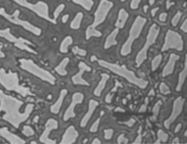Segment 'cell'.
I'll list each match as a JSON object with an SVG mask.
<instances>
[{
    "instance_id": "1",
    "label": "cell",
    "mask_w": 187,
    "mask_h": 144,
    "mask_svg": "<svg viewBox=\"0 0 187 144\" xmlns=\"http://www.w3.org/2000/svg\"><path fill=\"white\" fill-rule=\"evenodd\" d=\"M11 99L12 107H10V105L2 96L0 91V101H0L7 105V107L11 109V110H9V109H2L1 110L6 112V115L3 116V119L8 121L16 128H18L20 124L26 121L29 117L30 115L34 110V106L32 104H28L26 107L25 112L21 114L19 111V109L23 104V102L12 96H11Z\"/></svg>"
},
{
    "instance_id": "2",
    "label": "cell",
    "mask_w": 187,
    "mask_h": 144,
    "mask_svg": "<svg viewBox=\"0 0 187 144\" xmlns=\"http://www.w3.org/2000/svg\"><path fill=\"white\" fill-rule=\"evenodd\" d=\"M113 6V3L108 0H101L94 14L93 23L88 27L86 31V39H89L92 36L99 37L102 34L96 29V27L103 23L106 19L109 11Z\"/></svg>"
},
{
    "instance_id": "3",
    "label": "cell",
    "mask_w": 187,
    "mask_h": 144,
    "mask_svg": "<svg viewBox=\"0 0 187 144\" xmlns=\"http://www.w3.org/2000/svg\"><path fill=\"white\" fill-rule=\"evenodd\" d=\"M147 21L146 18L141 16L135 18L129 30V37L121 47V54L126 56L131 52L133 43L140 36Z\"/></svg>"
},
{
    "instance_id": "4",
    "label": "cell",
    "mask_w": 187,
    "mask_h": 144,
    "mask_svg": "<svg viewBox=\"0 0 187 144\" xmlns=\"http://www.w3.org/2000/svg\"><path fill=\"white\" fill-rule=\"evenodd\" d=\"M160 32V27L156 24H153L149 29L147 36L146 41L143 49L140 51L136 57V63L138 66L140 65L147 58V53L149 47L155 43Z\"/></svg>"
},
{
    "instance_id": "5",
    "label": "cell",
    "mask_w": 187,
    "mask_h": 144,
    "mask_svg": "<svg viewBox=\"0 0 187 144\" xmlns=\"http://www.w3.org/2000/svg\"><path fill=\"white\" fill-rule=\"evenodd\" d=\"M23 68L52 85L56 83V79L48 71L45 70L34 63L31 60H24L22 62Z\"/></svg>"
},
{
    "instance_id": "6",
    "label": "cell",
    "mask_w": 187,
    "mask_h": 144,
    "mask_svg": "<svg viewBox=\"0 0 187 144\" xmlns=\"http://www.w3.org/2000/svg\"><path fill=\"white\" fill-rule=\"evenodd\" d=\"M171 48L174 49L178 51H182L184 48V41L179 33L173 30L169 29L166 34L162 50L165 51Z\"/></svg>"
},
{
    "instance_id": "7",
    "label": "cell",
    "mask_w": 187,
    "mask_h": 144,
    "mask_svg": "<svg viewBox=\"0 0 187 144\" xmlns=\"http://www.w3.org/2000/svg\"><path fill=\"white\" fill-rule=\"evenodd\" d=\"M58 127V122L54 119H49L45 125V129L40 137L39 140L41 142L47 144H55L57 141L49 138V136L51 131L57 129Z\"/></svg>"
},
{
    "instance_id": "8",
    "label": "cell",
    "mask_w": 187,
    "mask_h": 144,
    "mask_svg": "<svg viewBox=\"0 0 187 144\" xmlns=\"http://www.w3.org/2000/svg\"><path fill=\"white\" fill-rule=\"evenodd\" d=\"M84 95L80 92H75L72 95V101L69 107L64 113L63 119L65 121H67L70 118H73L76 116L75 112L76 106L82 103L84 101Z\"/></svg>"
},
{
    "instance_id": "9",
    "label": "cell",
    "mask_w": 187,
    "mask_h": 144,
    "mask_svg": "<svg viewBox=\"0 0 187 144\" xmlns=\"http://www.w3.org/2000/svg\"><path fill=\"white\" fill-rule=\"evenodd\" d=\"M79 72L71 78L73 83L75 85L89 86L90 84L82 78L83 75L85 72H90L91 67L83 62H80L79 65Z\"/></svg>"
},
{
    "instance_id": "10",
    "label": "cell",
    "mask_w": 187,
    "mask_h": 144,
    "mask_svg": "<svg viewBox=\"0 0 187 144\" xmlns=\"http://www.w3.org/2000/svg\"><path fill=\"white\" fill-rule=\"evenodd\" d=\"M79 133L75 126L71 125L69 126L62 136L61 144H71L75 143L79 137Z\"/></svg>"
},
{
    "instance_id": "11",
    "label": "cell",
    "mask_w": 187,
    "mask_h": 144,
    "mask_svg": "<svg viewBox=\"0 0 187 144\" xmlns=\"http://www.w3.org/2000/svg\"><path fill=\"white\" fill-rule=\"evenodd\" d=\"M98 105V103L96 101L93 99H91L89 102V109L87 113L81 119L80 122V126L82 128L86 127L88 123L91 119V116L93 114L95 109Z\"/></svg>"
},
{
    "instance_id": "12",
    "label": "cell",
    "mask_w": 187,
    "mask_h": 144,
    "mask_svg": "<svg viewBox=\"0 0 187 144\" xmlns=\"http://www.w3.org/2000/svg\"><path fill=\"white\" fill-rule=\"evenodd\" d=\"M68 91L66 89H63L61 90L59 97L54 104L51 106L50 110L51 112L54 114H57L60 112V110L62 107L64 98L67 94Z\"/></svg>"
},
{
    "instance_id": "13",
    "label": "cell",
    "mask_w": 187,
    "mask_h": 144,
    "mask_svg": "<svg viewBox=\"0 0 187 144\" xmlns=\"http://www.w3.org/2000/svg\"><path fill=\"white\" fill-rule=\"evenodd\" d=\"M129 15L124 9H121L119 11L118 17L115 23V26L118 29H123L125 27Z\"/></svg>"
},
{
    "instance_id": "14",
    "label": "cell",
    "mask_w": 187,
    "mask_h": 144,
    "mask_svg": "<svg viewBox=\"0 0 187 144\" xmlns=\"http://www.w3.org/2000/svg\"><path fill=\"white\" fill-rule=\"evenodd\" d=\"M179 59V56L177 55L172 54L171 55L169 62L165 66L163 71V74L167 75L171 73L174 70L176 62Z\"/></svg>"
},
{
    "instance_id": "15",
    "label": "cell",
    "mask_w": 187,
    "mask_h": 144,
    "mask_svg": "<svg viewBox=\"0 0 187 144\" xmlns=\"http://www.w3.org/2000/svg\"><path fill=\"white\" fill-rule=\"evenodd\" d=\"M118 33L119 29L116 28L114 29L107 36L106 41H105V45H104L105 49L110 48L112 46L117 44V42L116 40V37Z\"/></svg>"
},
{
    "instance_id": "16",
    "label": "cell",
    "mask_w": 187,
    "mask_h": 144,
    "mask_svg": "<svg viewBox=\"0 0 187 144\" xmlns=\"http://www.w3.org/2000/svg\"><path fill=\"white\" fill-rule=\"evenodd\" d=\"M102 79L99 85L96 88L94 91V94L95 96H100L101 94L102 91L103 89L105 87V85L106 84L107 81L108 79L110 76L107 74H101Z\"/></svg>"
},
{
    "instance_id": "17",
    "label": "cell",
    "mask_w": 187,
    "mask_h": 144,
    "mask_svg": "<svg viewBox=\"0 0 187 144\" xmlns=\"http://www.w3.org/2000/svg\"><path fill=\"white\" fill-rule=\"evenodd\" d=\"M69 62H70V59L68 57H65L61 61L60 64L55 68V71L61 76H66L67 74V72L65 69V68Z\"/></svg>"
},
{
    "instance_id": "18",
    "label": "cell",
    "mask_w": 187,
    "mask_h": 144,
    "mask_svg": "<svg viewBox=\"0 0 187 144\" xmlns=\"http://www.w3.org/2000/svg\"><path fill=\"white\" fill-rule=\"evenodd\" d=\"M83 17V14L80 12L77 14L75 18L73 20L70 24V27L73 29H77L80 28L81 20Z\"/></svg>"
},
{
    "instance_id": "19",
    "label": "cell",
    "mask_w": 187,
    "mask_h": 144,
    "mask_svg": "<svg viewBox=\"0 0 187 144\" xmlns=\"http://www.w3.org/2000/svg\"><path fill=\"white\" fill-rule=\"evenodd\" d=\"M72 38L70 36H68L65 38L62 41L60 46V51L63 53H67L68 50L69 46L72 43Z\"/></svg>"
},
{
    "instance_id": "20",
    "label": "cell",
    "mask_w": 187,
    "mask_h": 144,
    "mask_svg": "<svg viewBox=\"0 0 187 144\" xmlns=\"http://www.w3.org/2000/svg\"><path fill=\"white\" fill-rule=\"evenodd\" d=\"M75 3L82 6L85 9L90 11L94 4L92 0H72Z\"/></svg>"
},
{
    "instance_id": "21",
    "label": "cell",
    "mask_w": 187,
    "mask_h": 144,
    "mask_svg": "<svg viewBox=\"0 0 187 144\" xmlns=\"http://www.w3.org/2000/svg\"><path fill=\"white\" fill-rule=\"evenodd\" d=\"M181 16L182 12L180 11H179L173 17L171 20V24L174 27H176L177 26L181 18Z\"/></svg>"
},
{
    "instance_id": "22",
    "label": "cell",
    "mask_w": 187,
    "mask_h": 144,
    "mask_svg": "<svg viewBox=\"0 0 187 144\" xmlns=\"http://www.w3.org/2000/svg\"><path fill=\"white\" fill-rule=\"evenodd\" d=\"M72 52L75 55H78L81 56H85L86 55V51L79 48L78 46H75L72 49Z\"/></svg>"
},
{
    "instance_id": "23",
    "label": "cell",
    "mask_w": 187,
    "mask_h": 144,
    "mask_svg": "<svg viewBox=\"0 0 187 144\" xmlns=\"http://www.w3.org/2000/svg\"><path fill=\"white\" fill-rule=\"evenodd\" d=\"M65 7V5L62 4L60 5V6H59L58 7H57V8L56 9V10H55V12H54L53 19L55 21H56V19H57V17H58V16H59L60 14L62 12L63 10H64Z\"/></svg>"
},
{
    "instance_id": "24",
    "label": "cell",
    "mask_w": 187,
    "mask_h": 144,
    "mask_svg": "<svg viewBox=\"0 0 187 144\" xmlns=\"http://www.w3.org/2000/svg\"><path fill=\"white\" fill-rule=\"evenodd\" d=\"M23 133L26 136L29 137L33 136L34 134V130L32 129L31 127L29 126H25L24 127V130Z\"/></svg>"
},
{
    "instance_id": "25",
    "label": "cell",
    "mask_w": 187,
    "mask_h": 144,
    "mask_svg": "<svg viewBox=\"0 0 187 144\" xmlns=\"http://www.w3.org/2000/svg\"><path fill=\"white\" fill-rule=\"evenodd\" d=\"M162 59V57L160 55L157 56L153 61V69L155 70L159 65Z\"/></svg>"
},
{
    "instance_id": "26",
    "label": "cell",
    "mask_w": 187,
    "mask_h": 144,
    "mask_svg": "<svg viewBox=\"0 0 187 144\" xmlns=\"http://www.w3.org/2000/svg\"><path fill=\"white\" fill-rule=\"evenodd\" d=\"M140 1L141 0H132L130 4V8L132 9H136L138 8Z\"/></svg>"
},
{
    "instance_id": "27",
    "label": "cell",
    "mask_w": 187,
    "mask_h": 144,
    "mask_svg": "<svg viewBox=\"0 0 187 144\" xmlns=\"http://www.w3.org/2000/svg\"><path fill=\"white\" fill-rule=\"evenodd\" d=\"M99 122V119H98L96 121H95V122L93 124V125H92V126H91V128H90V132L92 133L96 132L97 131L98 125Z\"/></svg>"
},
{
    "instance_id": "28",
    "label": "cell",
    "mask_w": 187,
    "mask_h": 144,
    "mask_svg": "<svg viewBox=\"0 0 187 144\" xmlns=\"http://www.w3.org/2000/svg\"><path fill=\"white\" fill-rule=\"evenodd\" d=\"M167 16V14L165 12H163V13L161 14L159 16V21L161 22H166V20Z\"/></svg>"
},
{
    "instance_id": "29",
    "label": "cell",
    "mask_w": 187,
    "mask_h": 144,
    "mask_svg": "<svg viewBox=\"0 0 187 144\" xmlns=\"http://www.w3.org/2000/svg\"><path fill=\"white\" fill-rule=\"evenodd\" d=\"M180 29L183 32L187 33V19L185 20L183 23L182 24L181 26L180 27Z\"/></svg>"
},
{
    "instance_id": "30",
    "label": "cell",
    "mask_w": 187,
    "mask_h": 144,
    "mask_svg": "<svg viewBox=\"0 0 187 144\" xmlns=\"http://www.w3.org/2000/svg\"><path fill=\"white\" fill-rule=\"evenodd\" d=\"M112 131L111 130H107L105 131V137L107 139H109L111 138L112 135Z\"/></svg>"
},
{
    "instance_id": "31",
    "label": "cell",
    "mask_w": 187,
    "mask_h": 144,
    "mask_svg": "<svg viewBox=\"0 0 187 144\" xmlns=\"http://www.w3.org/2000/svg\"><path fill=\"white\" fill-rule=\"evenodd\" d=\"M159 10V7H155V8L153 9L151 11V15L153 17H155V15H156L157 12L158 11V10Z\"/></svg>"
},
{
    "instance_id": "32",
    "label": "cell",
    "mask_w": 187,
    "mask_h": 144,
    "mask_svg": "<svg viewBox=\"0 0 187 144\" xmlns=\"http://www.w3.org/2000/svg\"><path fill=\"white\" fill-rule=\"evenodd\" d=\"M174 4V3L173 2H171V1H170V0H168L166 2V6L167 9L169 8V7H171V6H173Z\"/></svg>"
},
{
    "instance_id": "33",
    "label": "cell",
    "mask_w": 187,
    "mask_h": 144,
    "mask_svg": "<svg viewBox=\"0 0 187 144\" xmlns=\"http://www.w3.org/2000/svg\"><path fill=\"white\" fill-rule=\"evenodd\" d=\"M69 17V16L68 15H65L63 16V17H62V22L63 23H66L68 20Z\"/></svg>"
},
{
    "instance_id": "34",
    "label": "cell",
    "mask_w": 187,
    "mask_h": 144,
    "mask_svg": "<svg viewBox=\"0 0 187 144\" xmlns=\"http://www.w3.org/2000/svg\"><path fill=\"white\" fill-rule=\"evenodd\" d=\"M100 143V141L97 138H95L93 141L92 144H99Z\"/></svg>"
},
{
    "instance_id": "35",
    "label": "cell",
    "mask_w": 187,
    "mask_h": 144,
    "mask_svg": "<svg viewBox=\"0 0 187 144\" xmlns=\"http://www.w3.org/2000/svg\"><path fill=\"white\" fill-rule=\"evenodd\" d=\"M148 8V6H147V5L144 6V12H145V13H146L147 11Z\"/></svg>"
},
{
    "instance_id": "36",
    "label": "cell",
    "mask_w": 187,
    "mask_h": 144,
    "mask_svg": "<svg viewBox=\"0 0 187 144\" xmlns=\"http://www.w3.org/2000/svg\"><path fill=\"white\" fill-rule=\"evenodd\" d=\"M155 1L156 0H149V3L150 5H153L155 3Z\"/></svg>"
},
{
    "instance_id": "37",
    "label": "cell",
    "mask_w": 187,
    "mask_h": 144,
    "mask_svg": "<svg viewBox=\"0 0 187 144\" xmlns=\"http://www.w3.org/2000/svg\"><path fill=\"white\" fill-rule=\"evenodd\" d=\"M125 0H121V1H122V2H124V1H125Z\"/></svg>"
},
{
    "instance_id": "38",
    "label": "cell",
    "mask_w": 187,
    "mask_h": 144,
    "mask_svg": "<svg viewBox=\"0 0 187 144\" xmlns=\"http://www.w3.org/2000/svg\"><path fill=\"white\" fill-rule=\"evenodd\" d=\"M67 1H70V0H67Z\"/></svg>"
}]
</instances>
